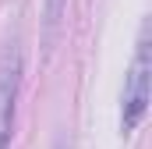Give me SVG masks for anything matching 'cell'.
<instances>
[{
  "label": "cell",
  "mask_w": 152,
  "mask_h": 149,
  "mask_svg": "<svg viewBox=\"0 0 152 149\" xmlns=\"http://www.w3.org/2000/svg\"><path fill=\"white\" fill-rule=\"evenodd\" d=\"M64 11H67V0H42V46L46 50H53V43H57Z\"/></svg>",
  "instance_id": "obj_3"
},
{
  "label": "cell",
  "mask_w": 152,
  "mask_h": 149,
  "mask_svg": "<svg viewBox=\"0 0 152 149\" xmlns=\"http://www.w3.org/2000/svg\"><path fill=\"white\" fill-rule=\"evenodd\" d=\"M149 100H152V46H149V25H142L131 68L124 78V96H120V131L124 135H131L145 121Z\"/></svg>",
  "instance_id": "obj_1"
},
{
  "label": "cell",
  "mask_w": 152,
  "mask_h": 149,
  "mask_svg": "<svg viewBox=\"0 0 152 149\" xmlns=\"http://www.w3.org/2000/svg\"><path fill=\"white\" fill-rule=\"evenodd\" d=\"M18 92H21V46L18 39H11L0 53V149H11Z\"/></svg>",
  "instance_id": "obj_2"
}]
</instances>
